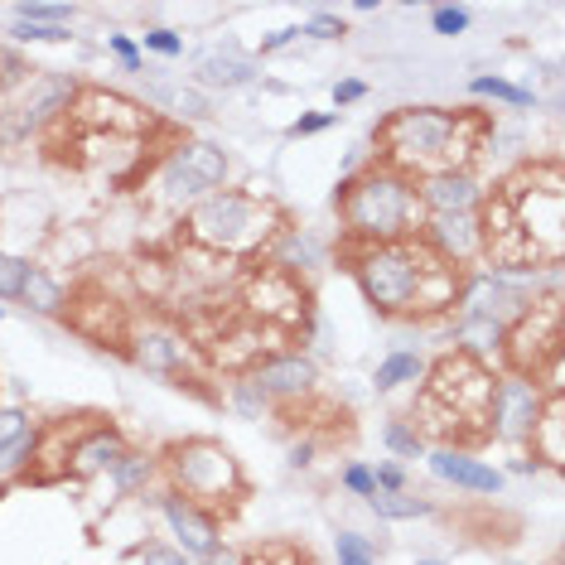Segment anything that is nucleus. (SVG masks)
<instances>
[{"label":"nucleus","mask_w":565,"mask_h":565,"mask_svg":"<svg viewBox=\"0 0 565 565\" xmlns=\"http://www.w3.org/2000/svg\"><path fill=\"white\" fill-rule=\"evenodd\" d=\"M421 372H425L421 353H392L387 363L372 372V382H377V392H397L406 382H421Z\"/></svg>","instance_id":"aec40b11"},{"label":"nucleus","mask_w":565,"mask_h":565,"mask_svg":"<svg viewBox=\"0 0 565 565\" xmlns=\"http://www.w3.org/2000/svg\"><path fill=\"white\" fill-rule=\"evenodd\" d=\"M421 242L440 252L449 266H469L483 256V232H479V213H440V218H425Z\"/></svg>","instance_id":"1a4fd4ad"},{"label":"nucleus","mask_w":565,"mask_h":565,"mask_svg":"<svg viewBox=\"0 0 565 565\" xmlns=\"http://www.w3.org/2000/svg\"><path fill=\"white\" fill-rule=\"evenodd\" d=\"M160 513H165L169 532L179 537V546H184V556H208V551L218 546V522H213V517L203 513L199 503L179 498L175 489L160 498Z\"/></svg>","instance_id":"9b49d317"},{"label":"nucleus","mask_w":565,"mask_h":565,"mask_svg":"<svg viewBox=\"0 0 565 565\" xmlns=\"http://www.w3.org/2000/svg\"><path fill=\"white\" fill-rule=\"evenodd\" d=\"M25 83H34V68L20 59L15 49H0V97L15 93V87H25Z\"/></svg>","instance_id":"a878e982"},{"label":"nucleus","mask_w":565,"mask_h":565,"mask_svg":"<svg viewBox=\"0 0 565 565\" xmlns=\"http://www.w3.org/2000/svg\"><path fill=\"white\" fill-rule=\"evenodd\" d=\"M479 179L469 169H435V175L416 179V199H421L425 218H440V213H473L479 208Z\"/></svg>","instance_id":"9d476101"},{"label":"nucleus","mask_w":565,"mask_h":565,"mask_svg":"<svg viewBox=\"0 0 565 565\" xmlns=\"http://www.w3.org/2000/svg\"><path fill=\"white\" fill-rule=\"evenodd\" d=\"M0 320H5V304H0Z\"/></svg>","instance_id":"a18cd8bd"},{"label":"nucleus","mask_w":565,"mask_h":565,"mask_svg":"<svg viewBox=\"0 0 565 565\" xmlns=\"http://www.w3.org/2000/svg\"><path fill=\"white\" fill-rule=\"evenodd\" d=\"M344 489H353L358 498H372V493H377V483H372V469H368V465H348V469H344Z\"/></svg>","instance_id":"c9c22d12"},{"label":"nucleus","mask_w":565,"mask_h":565,"mask_svg":"<svg viewBox=\"0 0 565 565\" xmlns=\"http://www.w3.org/2000/svg\"><path fill=\"white\" fill-rule=\"evenodd\" d=\"M203 561H208V565H242V556H237V551H228V546H213Z\"/></svg>","instance_id":"37998d69"},{"label":"nucleus","mask_w":565,"mask_h":565,"mask_svg":"<svg viewBox=\"0 0 565 565\" xmlns=\"http://www.w3.org/2000/svg\"><path fill=\"white\" fill-rule=\"evenodd\" d=\"M334 121H338V111H310V117H300L296 127H290V135H296V141L300 135H320V131H329Z\"/></svg>","instance_id":"e433bc0d"},{"label":"nucleus","mask_w":565,"mask_h":565,"mask_svg":"<svg viewBox=\"0 0 565 565\" xmlns=\"http://www.w3.org/2000/svg\"><path fill=\"white\" fill-rule=\"evenodd\" d=\"M271 223H276V213L266 203H256L252 194H237V189H218V194L199 199L189 208L184 228L189 242L213 247V252H252L271 232Z\"/></svg>","instance_id":"20e7f679"},{"label":"nucleus","mask_w":565,"mask_h":565,"mask_svg":"<svg viewBox=\"0 0 565 565\" xmlns=\"http://www.w3.org/2000/svg\"><path fill=\"white\" fill-rule=\"evenodd\" d=\"M368 507L387 522H411V517H431V503L425 498H411V493H372Z\"/></svg>","instance_id":"412c9836"},{"label":"nucleus","mask_w":565,"mask_h":565,"mask_svg":"<svg viewBox=\"0 0 565 565\" xmlns=\"http://www.w3.org/2000/svg\"><path fill=\"white\" fill-rule=\"evenodd\" d=\"M431 473L440 483H455L465 493H503V473L465 449H431Z\"/></svg>","instance_id":"ddd939ff"},{"label":"nucleus","mask_w":565,"mask_h":565,"mask_svg":"<svg viewBox=\"0 0 565 565\" xmlns=\"http://www.w3.org/2000/svg\"><path fill=\"white\" fill-rule=\"evenodd\" d=\"M194 77L203 87H247L256 77V59L237 49H203L194 59Z\"/></svg>","instance_id":"dca6fc26"},{"label":"nucleus","mask_w":565,"mask_h":565,"mask_svg":"<svg viewBox=\"0 0 565 565\" xmlns=\"http://www.w3.org/2000/svg\"><path fill=\"white\" fill-rule=\"evenodd\" d=\"M314 363L304 353H280V358H266L262 368H256V387L266 392V397H280V401H296V397H304V392L314 387Z\"/></svg>","instance_id":"4468645a"},{"label":"nucleus","mask_w":565,"mask_h":565,"mask_svg":"<svg viewBox=\"0 0 565 565\" xmlns=\"http://www.w3.org/2000/svg\"><path fill=\"white\" fill-rule=\"evenodd\" d=\"M135 363L151 368V372H184L189 344H179V338L165 334V329H145L141 338H135Z\"/></svg>","instance_id":"f3484780"},{"label":"nucleus","mask_w":565,"mask_h":565,"mask_svg":"<svg viewBox=\"0 0 565 565\" xmlns=\"http://www.w3.org/2000/svg\"><path fill=\"white\" fill-rule=\"evenodd\" d=\"M25 271H29V262H20V256H5V252H0V300H20Z\"/></svg>","instance_id":"bb28decb"},{"label":"nucleus","mask_w":565,"mask_h":565,"mask_svg":"<svg viewBox=\"0 0 565 565\" xmlns=\"http://www.w3.org/2000/svg\"><path fill=\"white\" fill-rule=\"evenodd\" d=\"M73 117L87 121V127H107V131H121V135H141L151 127V111H141L135 101L127 97H111V93H77L73 97Z\"/></svg>","instance_id":"f8f14e48"},{"label":"nucleus","mask_w":565,"mask_h":565,"mask_svg":"<svg viewBox=\"0 0 565 565\" xmlns=\"http://www.w3.org/2000/svg\"><path fill=\"white\" fill-rule=\"evenodd\" d=\"M469 93L473 97H498V101H507V107H537V97L527 93V87L507 83V77H473Z\"/></svg>","instance_id":"4be33fe9"},{"label":"nucleus","mask_w":565,"mask_h":565,"mask_svg":"<svg viewBox=\"0 0 565 565\" xmlns=\"http://www.w3.org/2000/svg\"><path fill=\"white\" fill-rule=\"evenodd\" d=\"M421 565H440V561H421Z\"/></svg>","instance_id":"49530a36"},{"label":"nucleus","mask_w":565,"mask_h":565,"mask_svg":"<svg viewBox=\"0 0 565 565\" xmlns=\"http://www.w3.org/2000/svg\"><path fill=\"white\" fill-rule=\"evenodd\" d=\"M141 565H194V561H189L184 551H175V546H145Z\"/></svg>","instance_id":"a19ab883"},{"label":"nucleus","mask_w":565,"mask_h":565,"mask_svg":"<svg viewBox=\"0 0 565 565\" xmlns=\"http://www.w3.org/2000/svg\"><path fill=\"white\" fill-rule=\"evenodd\" d=\"M29 455H34V431H25V435L15 440V445H5V449H0V473H15V469L29 459Z\"/></svg>","instance_id":"2f4dec72"},{"label":"nucleus","mask_w":565,"mask_h":565,"mask_svg":"<svg viewBox=\"0 0 565 565\" xmlns=\"http://www.w3.org/2000/svg\"><path fill=\"white\" fill-rule=\"evenodd\" d=\"M310 455H314L310 445H296V449H290V465H310Z\"/></svg>","instance_id":"c03bdc74"},{"label":"nucleus","mask_w":565,"mask_h":565,"mask_svg":"<svg viewBox=\"0 0 565 565\" xmlns=\"http://www.w3.org/2000/svg\"><path fill=\"white\" fill-rule=\"evenodd\" d=\"M107 44H111V53L127 63V73H141V49H135L127 34H107Z\"/></svg>","instance_id":"4c0bfd02"},{"label":"nucleus","mask_w":565,"mask_h":565,"mask_svg":"<svg viewBox=\"0 0 565 565\" xmlns=\"http://www.w3.org/2000/svg\"><path fill=\"white\" fill-rule=\"evenodd\" d=\"M338 218L353 242H411L425 228V208L416 199V179L392 165H372L358 179H348L338 194Z\"/></svg>","instance_id":"f03ea898"},{"label":"nucleus","mask_w":565,"mask_h":565,"mask_svg":"<svg viewBox=\"0 0 565 565\" xmlns=\"http://www.w3.org/2000/svg\"><path fill=\"white\" fill-rule=\"evenodd\" d=\"M29 431V421H25V411H15V406H10V411H0V449L5 445H15L20 435Z\"/></svg>","instance_id":"72a5a7b5"},{"label":"nucleus","mask_w":565,"mask_h":565,"mask_svg":"<svg viewBox=\"0 0 565 565\" xmlns=\"http://www.w3.org/2000/svg\"><path fill=\"white\" fill-rule=\"evenodd\" d=\"M127 459V440H121V431H111V425H97V431L83 435V445L73 449V469L77 479H97V473H111Z\"/></svg>","instance_id":"2eb2a0df"},{"label":"nucleus","mask_w":565,"mask_h":565,"mask_svg":"<svg viewBox=\"0 0 565 565\" xmlns=\"http://www.w3.org/2000/svg\"><path fill=\"white\" fill-rule=\"evenodd\" d=\"M165 469L175 479V493L189 503H228L242 493V469L218 440H179L165 449Z\"/></svg>","instance_id":"39448f33"},{"label":"nucleus","mask_w":565,"mask_h":565,"mask_svg":"<svg viewBox=\"0 0 565 565\" xmlns=\"http://www.w3.org/2000/svg\"><path fill=\"white\" fill-rule=\"evenodd\" d=\"M145 49L165 53V59H179V53H184V39H179L175 29H151L145 34Z\"/></svg>","instance_id":"473e14b6"},{"label":"nucleus","mask_w":565,"mask_h":565,"mask_svg":"<svg viewBox=\"0 0 565 565\" xmlns=\"http://www.w3.org/2000/svg\"><path fill=\"white\" fill-rule=\"evenodd\" d=\"M459 117H465V111H445V107L392 111L377 131V145H382L377 160L401 169V175H411V179L435 175V169H445V151L459 131Z\"/></svg>","instance_id":"7ed1b4c3"},{"label":"nucleus","mask_w":565,"mask_h":565,"mask_svg":"<svg viewBox=\"0 0 565 565\" xmlns=\"http://www.w3.org/2000/svg\"><path fill=\"white\" fill-rule=\"evenodd\" d=\"M223 184H228V155H223L218 145H208V141H184L175 151V160L165 165V175H160V189H165V199L175 203V208L218 194Z\"/></svg>","instance_id":"423d86ee"},{"label":"nucleus","mask_w":565,"mask_h":565,"mask_svg":"<svg viewBox=\"0 0 565 565\" xmlns=\"http://www.w3.org/2000/svg\"><path fill=\"white\" fill-rule=\"evenodd\" d=\"M561 421H565V401L551 397L537 416V431H532V449H541L546 465H561Z\"/></svg>","instance_id":"6ab92c4d"},{"label":"nucleus","mask_w":565,"mask_h":565,"mask_svg":"<svg viewBox=\"0 0 565 565\" xmlns=\"http://www.w3.org/2000/svg\"><path fill=\"white\" fill-rule=\"evenodd\" d=\"M73 15H77L73 5H44V0H20L15 5V20H29V25H63L68 29Z\"/></svg>","instance_id":"b1692460"},{"label":"nucleus","mask_w":565,"mask_h":565,"mask_svg":"<svg viewBox=\"0 0 565 565\" xmlns=\"http://www.w3.org/2000/svg\"><path fill=\"white\" fill-rule=\"evenodd\" d=\"M111 473L121 479V489H135L141 479H151V459H145V455H131V449H127V459H121V465L111 469Z\"/></svg>","instance_id":"7c9ffc66"},{"label":"nucleus","mask_w":565,"mask_h":565,"mask_svg":"<svg viewBox=\"0 0 565 565\" xmlns=\"http://www.w3.org/2000/svg\"><path fill=\"white\" fill-rule=\"evenodd\" d=\"M537 416H541L537 377H522V372H507V377L493 382V397H489V425H493V435H498V440H507V445H522V440H532Z\"/></svg>","instance_id":"0eeeda50"},{"label":"nucleus","mask_w":565,"mask_h":565,"mask_svg":"<svg viewBox=\"0 0 565 565\" xmlns=\"http://www.w3.org/2000/svg\"><path fill=\"white\" fill-rule=\"evenodd\" d=\"M372 483H377V493H401L406 473H401V465H377L372 469Z\"/></svg>","instance_id":"58836bf2"},{"label":"nucleus","mask_w":565,"mask_h":565,"mask_svg":"<svg viewBox=\"0 0 565 565\" xmlns=\"http://www.w3.org/2000/svg\"><path fill=\"white\" fill-rule=\"evenodd\" d=\"M387 445L397 449V455H406V459L421 455V435H416L411 425H401V421H392V425H387Z\"/></svg>","instance_id":"c756f323"},{"label":"nucleus","mask_w":565,"mask_h":565,"mask_svg":"<svg viewBox=\"0 0 565 565\" xmlns=\"http://www.w3.org/2000/svg\"><path fill=\"white\" fill-rule=\"evenodd\" d=\"M296 39H300V25H286V29L266 34V39H262V53H276V49H286V44H296Z\"/></svg>","instance_id":"79ce46f5"},{"label":"nucleus","mask_w":565,"mask_h":565,"mask_svg":"<svg viewBox=\"0 0 565 565\" xmlns=\"http://www.w3.org/2000/svg\"><path fill=\"white\" fill-rule=\"evenodd\" d=\"M353 276L363 286L368 304L392 320H416V314L455 310L465 290V271L449 266L440 252L411 237V242H377L358 247Z\"/></svg>","instance_id":"f257e3e1"},{"label":"nucleus","mask_w":565,"mask_h":565,"mask_svg":"<svg viewBox=\"0 0 565 565\" xmlns=\"http://www.w3.org/2000/svg\"><path fill=\"white\" fill-rule=\"evenodd\" d=\"M151 97L160 101V107L179 111V117H208V101H203L194 87H151Z\"/></svg>","instance_id":"5701e85b"},{"label":"nucleus","mask_w":565,"mask_h":565,"mask_svg":"<svg viewBox=\"0 0 565 565\" xmlns=\"http://www.w3.org/2000/svg\"><path fill=\"white\" fill-rule=\"evenodd\" d=\"M300 34H314V39H344V20L329 15V10H320V15H314Z\"/></svg>","instance_id":"f704fd0d"},{"label":"nucleus","mask_w":565,"mask_h":565,"mask_svg":"<svg viewBox=\"0 0 565 565\" xmlns=\"http://www.w3.org/2000/svg\"><path fill=\"white\" fill-rule=\"evenodd\" d=\"M73 97H77V83H73V77H63V73L34 77L29 93H25V101L15 107V117H10V127L0 131V135H5V141H20V135L39 131L44 121H53L59 111L73 107Z\"/></svg>","instance_id":"6e6552de"},{"label":"nucleus","mask_w":565,"mask_h":565,"mask_svg":"<svg viewBox=\"0 0 565 565\" xmlns=\"http://www.w3.org/2000/svg\"><path fill=\"white\" fill-rule=\"evenodd\" d=\"M431 25H435V34L455 39V34L469 29V10H465V5H435V10H431Z\"/></svg>","instance_id":"cd10ccee"},{"label":"nucleus","mask_w":565,"mask_h":565,"mask_svg":"<svg viewBox=\"0 0 565 565\" xmlns=\"http://www.w3.org/2000/svg\"><path fill=\"white\" fill-rule=\"evenodd\" d=\"M10 34H15V39H25V44H63L68 39L63 25H29V20H15Z\"/></svg>","instance_id":"c85d7f7f"},{"label":"nucleus","mask_w":565,"mask_h":565,"mask_svg":"<svg viewBox=\"0 0 565 565\" xmlns=\"http://www.w3.org/2000/svg\"><path fill=\"white\" fill-rule=\"evenodd\" d=\"M334 546H338V565H372L377 561V546H372L368 537H358V532H338Z\"/></svg>","instance_id":"393cba45"},{"label":"nucleus","mask_w":565,"mask_h":565,"mask_svg":"<svg viewBox=\"0 0 565 565\" xmlns=\"http://www.w3.org/2000/svg\"><path fill=\"white\" fill-rule=\"evenodd\" d=\"M363 97H368L363 77H344V83H334V107H348V101H363Z\"/></svg>","instance_id":"ea45409f"},{"label":"nucleus","mask_w":565,"mask_h":565,"mask_svg":"<svg viewBox=\"0 0 565 565\" xmlns=\"http://www.w3.org/2000/svg\"><path fill=\"white\" fill-rule=\"evenodd\" d=\"M20 300H25L34 314H63V304H68L63 286L49 276V271H39V266H29V271H25V286H20Z\"/></svg>","instance_id":"a211bd4d"}]
</instances>
